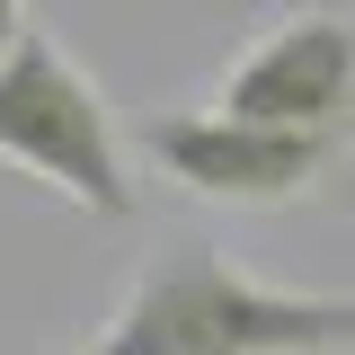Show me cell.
<instances>
[{"mask_svg":"<svg viewBox=\"0 0 355 355\" xmlns=\"http://www.w3.org/2000/svg\"><path fill=\"white\" fill-rule=\"evenodd\" d=\"M0 160L27 169L36 187H53L62 205L98 214V222L133 214L116 116H107L98 80H89L44 27H27V36L0 53Z\"/></svg>","mask_w":355,"mask_h":355,"instance_id":"2","label":"cell"},{"mask_svg":"<svg viewBox=\"0 0 355 355\" xmlns=\"http://www.w3.org/2000/svg\"><path fill=\"white\" fill-rule=\"evenodd\" d=\"M71 355H89V347H71Z\"/></svg>","mask_w":355,"mask_h":355,"instance_id":"6","label":"cell"},{"mask_svg":"<svg viewBox=\"0 0 355 355\" xmlns=\"http://www.w3.org/2000/svg\"><path fill=\"white\" fill-rule=\"evenodd\" d=\"M355 293L258 284L214 249H160L89 355H347Z\"/></svg>","mask_w":355,"mask_h":355,"instance_id":"1","label":"cell"},{"mask_svg":"<svg viewBox=\"0 0 355 355\" xmlns=\"http://www.w3.org/2000/svg\"><path fill=\"white\" fill-rule=\"evenodd\" d=\"M142 151L187 196H214V205H293V196H311L338 169L347 133L258 125V116H231V107H160L142 125Z\"/></svg>","mask_w":355,"mask_h":355,"instance_id":"3","label":"cell"},{"mask_svg":"<svg viewBox=\"0 0 355 355\" xmlns=\"http://www.w3.org/2000/svg\"><path fill=\"white\" fill-rule=\"evenodd\" d=\"M214 107L258 116V125L347 133L355 125V18L338 9H284L231 53Z\"/></svg>","mask_w":355,"mask_h":355,"instance_id":"4","label":"cell"},{"mask_svg":"<svg viewBox=\"0 0 355 355\" xmlns=\"http://www.w3.org/2000/svg\"><path fill=\"white\" fill-rule=\"evenodd\" d=\"M18 36H27V0H0V53H9Z\"/></svg>","mask_w":355,"mask_h":355,"instance_id":"5","label":"cell"}]
</instances>
